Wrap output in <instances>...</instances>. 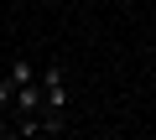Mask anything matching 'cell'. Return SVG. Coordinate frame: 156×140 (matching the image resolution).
<instances>
[{
    "mask_svg": "<svg viewBox=\"0 0 156 140\" xmlns=\"http://www.w3.org/2000/svg\"><path fill=\"white\" fill-rule=\"evenodd\" d=\"M5 78H11L16 88H21V83H37V73H31V62H26V57H11V67H5Z\"/></svg>",
    "mask_w": 156,
    "mask_h": 140,
    "instance_id": "obj_1",
    "label": "cell"
},
{
    "mask_svg": "<svg viewBox=\"0 0 156 140\" xmlns=\"http://www.w3.org/2000/svg\"><path fill=\"white\" fill-rule=\"evenodd\" d=\"M5 104H16V83H11V78H0V109H5Z\"/></svg>",
    "mask_w": 156,
    "mask_h": 140,
    "instance_id": "obj_2",
    "label": "cell"
},
{
    "mask_svg": "<svg viewBox=\"0 0 156 140\" xmlns=\"http://www.w3.org/2000/svg\"><path fill=\"white\" fill-rule=\"evenodd\" d=\"M0 140H11V130H5V119H0Z\"/></svg>",
    "mask_w": 156,
    "mask_h": 140,
    "instance_id": "obj_3",
    "label": "cell"
}]
</instances>
